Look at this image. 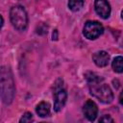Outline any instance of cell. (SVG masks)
Returning <instances> with one entry per match:
<instances>
[{
    "instance_id": "1",
    "label": "cell",
    "mask_w": 123,
    "mask_h": 123,
    "mask_svg": "<svg viewBox=\"0 0 123 123\" xmlns=\"http://www.w3.org/2000/svg\"><path fill=\"white\" fill-rule=\"evenodd\" d=\"M0 76H1L0 77L1 98L4 104L9 105L12 102L14 94H15L14 82H13L11 69L8 66H2Z\"/></svg>"
},
{
    "instance_id": "2",
    "label": "cell",
    "mask_w": 123,
    "mask_h": 123,
    "mask_svg": "<svg viewBox=\"0 0 123 123\" xmlns=\"http://www.w3.org/2000/svg\"><path fill=\"white\" fill-rule=\"evenodd\" d=\"M12 26L18 31H25L28 26V15L22 6H13L10 11Z\"/></svg>"
},
{
    "instance_id": "3",
    "label": "cell",
    "mask_w": 123,
    "mask_h": 123,
    "mask_svg": "<svg viewBox=\"0 0 123 123\" xmlns=\"http://www.w3.org/2000/svg\"><path fill=\"white\" fill-rule=\"evenodd\" d=\"M89 91L91 95H93L102 103L110 104L113 100V93L108 85H92V86L89 87Z\"/></svg>"
},
{
    "instance_id": "4",
    "label": "cell",
    "mask_w": 123,
    "mask_h": 123,
    "mask_svg": "<svg viewBox=\"0 0 123 123\" xmlns=\"http://www.w3.org/2000/svg\"><path fill=\"white\" fill-rule=\"evenodd\" d=\"M104 32V28L98 21H86L84 26L83 34L87 39H95Z\"/></svg>"
},
{
    "instance_id": "5",
    "label": "cell",
    "mask_w": 123,
    "mask_h": 123,
    "mask_svg": "<svg viewBox=\"0 0 123 123\" xmlns=\"http://www.w3.org/2000/svg\"><path fill=\"white\" fill-rule=\"evenodd\" d=\"M94 9H95V12H97V14L104 19L109 18L111 15V9L110 3L107 0H95Z\"/></svg>"
},
{
    "instance_id": "6",
    "label": "cell",
    "mask_w": 123,
    "mask_h": 123,
    "mask_svg": "<svg viewBox=\"0 0 123 123\" xmlns=\"http://www.w3.org/2000/svg\"><path fill=\"white\" fill-rule=\"evenodd\" d=\"M83 112L89 121H94L98 113L97 105L92 100H87L83 107Z\"/></svg>"
},
{
    "instance_id": "7",
    "label": "cell",
    "mask_w": 123,
    "mask_h": 123,
    "mask_svg": "<svg viewBox=\"0 0 123 123\" xmlns=\"http://www.w3.org/2000/svg\"><path fill=\"white\" fill-rule=\"evenodd\" d=\"M67 99V93L63 88H59L55 92V101H54V111H60Z\"/></svg>"
},
{
    "instance_id": "8",
    "label": "cell",
    "mask_w": 123,
    "mask_h": 123,
    "mask_svg": "<svg viewBox=\"0 0 123 123\" xmlns=\"http://www.w3.org/2000/svg\"><path fill=\"white\" fill-rule=\"evenodd\" d=\"M92 61L99 67L107 66L110 62V55L106 51H97L92 55Z\"/></svg>"
},
{
    "instance_id": "9",
    "label": "cell",
    "mask_w": 123,
    "mask_h": 123,
    "mask_svg": "<svg viewBox=\"0 0 123 123\" xmlns=\"http://www.w3.org/2000/svg\"><path fill=\"white\" fill-rule=\"evenodd\" d=\"M50 105L46 102H40L36 108V111L40 117L48 116L50 114Z\"/></svg>"
},
{
    "instance_id": "10",
    "label": "cell",
    "mask_w": 123,
    "mask_h": 123,
    "mask_svg": "<svg viewBox=\"0 0 123 123\" xmlns=\"http://www.w3.org/2000/svg\"><path fill=\"white\" fill-rule=\"evenodd\" d=\"M111 66L115 72L122 73L123 72V57H121V56L115 57L111 62Z\"/></svg>"
},
{
    "instance_id": "11",
    "label": "cell",
    "mask_w": 123,
    "mask_h": 123,
    "mask_svg": "<svg viewBox=\"0 0 123 123\" xmlns=\"http://www.w3.org/2000/svg\"><path fill=\"white\" fill-rule=\"evenodd\" d=\"M84 6V0H68V8L72 12L80 11Z\"/></svg>"
},
{
    "instance_id": "12",
    "label": "cell",
    "mask_w": 123,
    "mask_h": 123,
    "mask_svg": "<svg viewBox=\"0 0 123 123\" xmlns=\"http://www.w3.org/2000/svg\"><path fill=\"white\" fill-rule=\"evenodd\" d=\"M86 81L90 84V85H95V84H99L101 81H103V78H101L100 76L96 75L93 72H87L86 74Z\"/></svg>"
},
{
    "instance_id": "13",
    "label": "cell",
    "mask_w": 123,
    "mask_h": 123,
    "mask_svg": "<svg viewBox=\"0 0 123 123\" xmlns=\"http://www.w3.org/2000/svg\"><path fill=\"white\" fill-rule=\"evenodd\" d=\"M19 121L20 122H31V121H33V115H32V113L31 112H25L23 114V116L20 118Z\"/></svg>"
},
{
    "instance_id": "14",
    "label": "cell",
    "mask_w": 123,
    "mask_h": 123,
    "mask_svg": "<svg viewBox=\"0 0 123 123\" xmlns=\"http://www.w3.org/2000/svg\"><path fill=\"white\" fill-rule=\"evenodd\" d=\"M47 26L45 25V24H40L38 27H37V34H39V35H43V34H45V33H47Z\"/></svg>"
},
{
    "instance_id": "15",
    "label": "cell",
    "mask_w": 123,
    "mask_h": 123,
    "mask_svg": "<svg viewBox=\"0 0 123 123\" xmlns=\"http://www.w3.org/2000/svg\"><path fill=\"white\" fill-rule=\"evenodd\" d=\"M99 122H111V123H112L113 122V119L110 115H103L99 119Z\"/></svg>"
},
{
    "instance_id": "16",
    "label": "cell",
    "mask_w": 123,
    "mask_h": 123,
    "mask_svg": "<svg viewBox=\"0 0 123 123\" xmlns=\"http://www.w3.org/2000/svg\"><path fill=\"white\" fill-rule=\"evenodd\" d=\"M52 39L53 40H57L58 39V31L57 30H54L53 35H52Z\"/></svg>"
},
{
    "instance_id": "17",
    "label": "cell",
    "mask_w": 123,
    "mask_h": 123,
    "mask_svg": "<svg viewBox=\"0 0 123 123\" xmlns=\"http://www.w3.org/2000/svg\"><path fill=\"white\" fill-rule=\"evenodd\" d=\"M119 103H120L121 105H123V90H122V92H121L120 95H119Z\"/></svg>"
},
{
    "instance_id": "18",
    "label": "cell",
    "mask_w": 123,
    "mask_h": 123,
    "mask_svg": "<svg viewBox=\"0 0 123 123\" xmlns=\"http://www.w3.org/2000/svg\"><path fill=\"white\" fill-rule=\"evenodd\" d=\"M121 18L123 19V11H122V12H121Z\"/></svg>"
}]
</instances>
